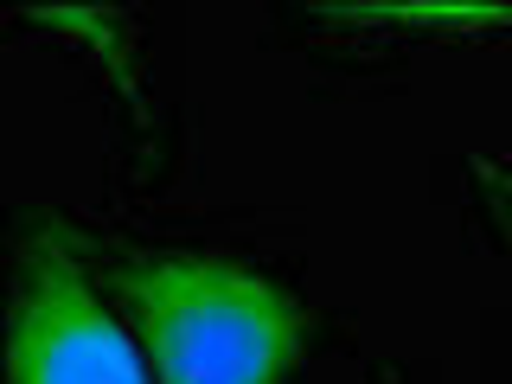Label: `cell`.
Returning <instances> with one entry per match:
<instances>
[{"label":"cell","instance_id":"obj_3","mask_svg":"<svg viewBox=\"0 0 512 384\" xmlns=\"http://www.w3.org/2000/svg\"><path fill=\"white\" fill-rule=\"evenodd\" d=\"M327 20H340L352 32H512V7H333Z\"/></svg>","mask_w":512,"mask_h":384},{"label":"cell","instance_id":"obj_2","mask_svg":"<svg viewBox=\"0 0 512 384\" xmlns=\"http://www.w3.org/2000/svg\"><path fill=\"white\" fill-rule=\"evenodd\" d=\"M7 384H148L135 340L96 301L58 237H39L26 250L7 327Z\"/></svg>","mask_w":512,"mask_h":384},{"label":"cell","instance_id":"obj_4","mask_svg":"<svg viewBox=\"0 0 512 384\" xmlns=\"http://www.w3.org/2000/svg\"><path fill=\"white\" fill-rule=\"evenodd\" d=\"M474 186H480V205H487L493 231H500V244H506V263H512V167L474 160Z\"/></svg>","mask_w":512,"mask_h":384},{"label":"cell","instance_id":"obj_1","mask_svg":"<svg viewBox=\"0 0 512 384\" xmlns=\"http://www.w3.org/2000/svg\"><path fill=\"white\" fill-rule=\"evenodd\" d=\"M122 288L160 384H282L301 365V301L237 256L154 250L122 269Z\"/></svg>","mask_w":512,"mask_h":384}]
</instances>
